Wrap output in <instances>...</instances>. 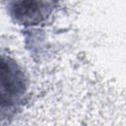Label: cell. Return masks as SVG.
<instances>
[{
  "label": "cell",
  "instance_id": "cell-1",
  "mask_svg": "<svg viewBox=\"0 0 126 126\" xmlns=\"http://www.w3.org/2000/svg\"><path fill=\"white\" fill-rule=\"evenodd\" d=\"M27 78L12 59L0 57V118L8 117L24 102Z\"/></svg>",
  "mask_w": 126,
  "mask_h": 126
},
{
  "label": "cell",
  "instance_id": "cell-2",
  "mask_svg": "<svg viewBox=\"0 0 126 126\" xmlns=\"http://www.w3.org/2000/svg\"><path fill=\"white\" fill-rule=\"evenodd\" d=\"M53 8L54 0H13L10 10L17 23L34 26L46 20Z\"/></svg>",
  "mask_w": 126,
  "mask_h": 126
}]
</instances>
